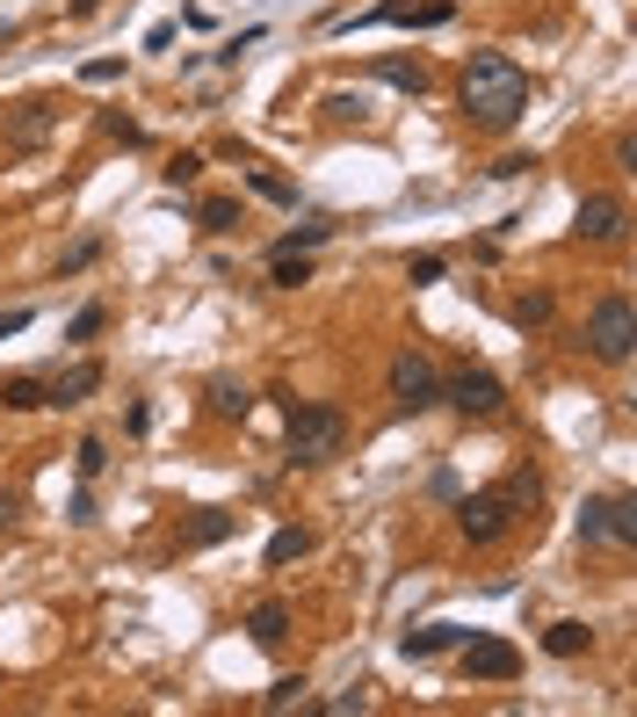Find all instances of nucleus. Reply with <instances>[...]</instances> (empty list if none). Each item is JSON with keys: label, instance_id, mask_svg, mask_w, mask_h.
<instances>
[{"label": "nucleus", "instance_id": "nucleus-11", "mask_svg": "<svg viewBox=\"0 0 637 717\" xmlns=\"http://www.w3.org/2000/svg\"><path fill=\"white\" fill-rule=\"evenodd\" d=\"M52 123H58V102H52V95L22 102V109H15V123H8V153H36V145L52 139Z\"/></svg>", "mask_w": 637, "mask_h": 717}, {"label": "nucleus", "instance_id": "nucleus-35", "mask_svg": "<svg viewBox=\"0 0 637 717\" xmlns=\"http://www.w3.org/2000/svg\"><path fill=\"white\" fill-rule=\"evenodd\" d=\"M254 44H261V30H240V36L218 52V66H240V52H254Z\"/></svg>", "mask_w": 637, "mask_h": 717}, {"label": "nucleus", "instance_id": "nucleus-29", "mask_svg": "<svg viewBox=\"0 0 637 717\" xmlns=\"http://www.w3.org/2000/svg\"><path fill=\"white\" fill-rule=\"evenodd\" d=\"M95 262H102V240H73L66 262H58V276H80V268H95Z\"/></svg>", "mask_w": 637, "mask_h": 717}, {"label": "nucleus", "instance_id": "nucleus-12", "mask_svg": "<svg viewBox=\"0 0 637 717\" xmlns=\"http://www.w3.org/2000/svg\"><path fill=\"white\" fill-rule=\"evenodd\" d=\"M44 391H52V406H87L95 391H102V363H73V369H58V377H44Z\"/></svg>", "mask_w": 637, "mask_h": 717}, {"label": "nucleus", "instance_id": "nucleus-10", "mask_svg": "<svg viewBox=\"0 0 637 717\" xmlns=\"http://www.w3.org/2000/svg\"><path fill=\"white\" fill-rule=\"evenodd\" d=\"M521 652L507 638H464V682H515Z\"/></svg>", "mask_w": 637, "mask_h": 717}, {"label": "nucleus", "instance_id": "nucleus-18", "mask_svg": "<svg viewBox=\"0 0 637 717\" xmlns=\"http://www.w3.org/2000/svg\"><path fill=\"white\" fill-rule=\"evenodd\" d=\"M196 225H204V232H240L246 225L240 196H204V203H196Z\"/></svg>", "mask_w": 637, "mask_h": 717}, {"label": "nucleus", "instance_id": "nucleus-23", "mask_svg": "<svg viewBox=\"0 0 637 717\" xmlns=\"http://www.w3.org/2000/svg\"><path fill=\"white\" fill-rule=\"evenodd\" d=\"M551 312H558V305H551V290H521V298H515V327H521V333L551 327Z\"/></svg>", "mask_w": 637, "mask_h": 717}, {"label": "nucleus", "instance_id": "nucleus-4", "mask_svg": "<svg viewBox=\"0 0 637 717\" xmlns=\"http://www.w3.org/2000/svg\"><path fill=\"white\" fill-rule=\"evenodd\" d=\"M384 385H392L398 413H428V406H442V369H435L420 349H398L392 369H384Z\"/></svg>", "mask_w": 637, "mask_h": 717}, {"label": "nucleus", "instance_id": "nucleus-16", "mask_svg": "<svg viewBox=\"0 0 637 717\" xmlns=\"http://www.w3.org/2000/svg\"><path fill=\"white\" fill-rule=\"evenodd\" d=\"M246 630H254V646H283V638H290V609H283V602H254Z\"/></svg>", "mask_w": 637, "mask_h": 717}, {"label": "nucleus", "instance_id": "nucleus-13", "mask_svg": "<svg viewBox=\"0 0 637 717\" xmlns=\"http://www.w3.org/2000/svg\"><path fill=\"white\" fill-rule=\"evenodd\" d=\"M370 73L398 95H428V66H420V58H370Z\"/></svg>", "mask_w": 637, "mask_h": 717}, {"label": "nucleus", "instance_id": "nucleus-33", "mask_svg": "<svg viewBox=\"0 0 637 717\" xmlns=\"http://www.w3.org/2000/svg\"><path fill=\"white\" fill-rule=\"evenodd\" d=\"M102 131H109L117 145H145V131H139L131 117H123V109H109V117H102Z\"/></svg>", "mask_w": 637, "mask_h": 717}, {"label": "nucleus", "instance_id": "nucleus-27", "mask_svg": "<svg viewBox=\"0 0 637 717\" xmlns=\"http://www.w3.org/2000/svg\"><path fill=\"white\" fill-rule=\"evenodd\" d=\"M246 181H254V196H268V203H290V210H297V189H290L283 175H268V167H254Z\"/></svg>", "mask_w": 637, "mask_h": 717}, {"label": "nucleus", "instance_id": "nucleus-41", "mask_svg": "<svg viewBox=\"0 0 637 717\" xmlns=\"http://www.w3.org/2000/svg\"><path fill=\"white\" fill-rule=\"evenodd\" d=\"M8 36H15V30H8V15H0V44H8Z\"/></svg>", "mask_w": 637, "mask_h": 717}, {"label": "nucleus", "instance_id": "nucleus-37", "mask_svg": "<svg viewBox=\"0 0 637 717\" xmlns=\"http://www.w3.org/2000/svg\"><path fill=\"white\" fill-rule=\"evenodd\" d=\"M355 710H370V696H362V688H348V696L327 703V717H355Z\"/></svg>", "mask_w": 637, "mask_h": 717}, {"label": "nucleus", "instance_id": "nucleus-20", "mask_svg": "<svg viewBox=\"0 0 637 717\" xmlns=\"http://www.w3.org/2000/svg\"><path fill=\"white\" fill-rule=\"evenodd\" d=\"M232 529H240V522H232L224 508H196V522H189V543H196V551H210V543H224Z\"/></svg>", "mask_w": 637, "mask_h": 717}, {"label": "nucleus", "instance_id": "nucleus-6", "mask_svg": "<svg viewBox=\"0 0 637 717\" xmlns=\"http://www.w3.org/2000/svg\"><path fill=\"white\" fill-rule=\"evenodd\" d=\"M442 406H457L464 420H493L499 406H507V391H499V377H493V369L457 363V369L442 377Z\"/></svg>", "mask_w": 637, "mask_h": 717}, {"label": "nucleus", "instance_id": "nucleus-21", "mask_svg": "<svg viewBox=\"0 0 637 717\" xmlns=\"http://www.w3.org/2000/svg\"><path fill=\"white\" fill-rule=\"evenodd\" d=\"M311 551V529H276L268 537V573H283V565H297Z\"/></svg>", "mask_w": 637, "mask_h": 717}, {"label": "nucleus", "instance_id": "nucleus-28", "mask_svg": "<svg viewBox=\"0 0 637 717\" xmlns=\"http://www.w3.org/2000/svg\"><path fill=\"white\" fill-rule=\"evenodd\" d=\"M160 175H167V189H189V181L204 175V153H174L167 167H160Z\"/></svg>", "mask_w": 637, "mask_h": 717}, {"label": "nucleus", "instance_id": "nucleus-1", "mask_svg": "<svg viewBox=\"0 0 637 717\" xmlns=\"http://www.w3.org/2000/svg\"><path fill=\"white\" fill-rule=\"evenodd\" d=\"M457 102H464V117L479 131H515L521 109H529V73L507 52H471L464 80H457Z\"/></svg>", "mask_w": 637, "mask_h": 717}, {"label": "nucleus", "instance_id": "nucleus-31", "mask_svg": "<svg viewBox=\"0 0 637 717\" xmlns=\"http://www.w3.org/2000/svg\"><path fill=\"white\" fill-rule=\"evenodd\" d=\"M327 117L333 123H362V117H370V102H362V95H327Z\"/></svg>", "mask_w": 637, "mask_h": 717}, {"label": "nucleus", "instance_id": "nucleus-3", "mask_svg": "<svg viewBox=\"0 0 637 717\" xmlns=\"http://www.w3.org/2000/svg\"><path fill=\"white\" fill-rule=\"evenodd\" d=\"M630 349H637V312L623 290H608V298L586 305V355L594 363H630Z\"/></svg>", "mask_w": 637, "mask_h": 717}, {"label": "nucleus", "instance_id": "nucleus-24", "mask_svg": "<svg viewBox=\"0 0 637 717\" xmlns=\"http://www.w3.org/2000/svg\"><path fill=\"white\" fill-rule=\"evenodd\" d=\"M327 218H305V225H290V232H283V240L276 246H268V254H311V246H319V240H327Z\"/></svg>", "mask_w": 637, "mask_h": 717}, {"label": "nucleus", "instance_id": "nucleus-39", "mask_svg": "<svg viewBox=\"0 0 637 717\" xmlns=\"http://www.w3.org/2000/svg\"><path fill=\"white\" fill-rule=\"evenodd\" d=\"M22 327H30V312H22V305H15V312H0V341H8V333H22Z\"/></svg>", "mask_w": 637, "mask_h": 717}, {"label": "nucleus", "instance_id": "nucleus-36", "mask_svg": "<svg viewBox=\"0 0 637 717\" xmlns=\"http://www.w3.org/2000/svg\"><path fill=\"white\" fill-rule=\"evenodd\" d=\"M499 493H507L515 508H521V500H536V472H515V478H507V486H499Z\"/></svg>", "mask_w": 637, "mask_h": 717}, {"label": "nucleus", "instance_id": "nucleus-34", "mask_svg": "<svg viewBox=\"0 0 637 717\" xmlns=\"http://www.w3.org/2000/svg\"><path fill=\"white\" fill-rule=\"evenodd\" d=\"M73 456H80V478H102V464H109L102 435H87V442H80V450H73Z\"/></svg>", "mask_w": 637, "mask_h": 717}, {"label": "nucleus", "instance_id": "nucleus-17", "mask_svg": "<svg viewBox=\"0 0 637 717\" xmlns=\"http://www.w3.org/2000/svg\"><path fill=\"white\" fill-rule=\"evenodd\" d=\"M586 646H594V630H586V624H572V616L543 630V652H551V660H580Z\"/></svg>", "mask_w": 637, "mask_h": 717}, {"label": "nucleus", "instance_id": "nucleus-7", "mask_svg": "<svg viewBox=\"0 0 637 717\" xmlns=\"http://www.w3.org/2000/svg\"><path fill=\"white\" fill-rule=\"evenodd\" d=\"M457 529H464V543H499L515 529V500L507 493H464L457 500Z\"/></svg>", "mask_w": 637, "mask_h": 717}, {"label": "nucleus", "instance_id": "nucleus-32", "mask_svg": "<svg viewBox=\"0 0 637 717\" xmlns=\"http://www.w3.org/2000/svg\"><path fill=\"white\" fill-rule=\"evenodd\" d=\"M80 80H87V88H109V80H123V58H87Z\"/></svg>", "mask_w": 637, "mask_h": 717}, {"label": "nucleus", "instance_id": "nucleus-25", "mask_svg": "<svg viewBox=\"0 0 637 717\" xmlns=\"http://www.w3.org/2000/svg\"><path fill=\"white\" fill-rule=\"evenodd\" d=\"M305 674H283V682L276 688H268V696H261V710H297V703H305Z\"/></svg>", "mask_w": 637, "mask_h": 717}, {"label": "nucleus", "instance_id": "nucleus-9", "mask_svg": "<svg viewBox=\"0 0 637 717\" xmlns=\"http://www.w3.org/2000/svg\"><path fill=\"white\" fill-rule=\"evenodd\" d=\"M623 225H630L623 196H580V210H572V240H580V246H608V240H623Z\"/></svg>", "mask_w": 637, "mask_h": 717}, {"label": "nucleus", "instance_id": "nucleus-8", "mask_svg": "<svg viewBox=\"0 0 637 717\" xmlns=\"http://www.w3.org/2000/svg\"><path fill=\"white\" fill-rule=\"evenodd\" d=\"M449 15H457L449 0H377V8H362V15H348L341 30H377V22H414V30H442Z\"/></svg>", "mask_w": 637, "mask_h": 717}, {"label": "nucleus", "instance_id": "nucleus-19", "mask_svg": "<svg viewBox=\"0 0 637 717\" xmlns=\"http://www.w3.org/2000/svg\"><path fill=\"white\" fill-rule=\"evenodd\" d=\"M0 406H8V413H36V406H52V391H44V377H8V385H0Z\"/></svg>", "mask_w": 637, "mask_h": 717}, {"label": "nucleus", "instance_id": "nucleus-5", "mask_svg": "<svg viewBox=\"0 0 637 717\" xmlns=\"http://www.w3.org/2000/svg\"><path fill=\"white\" fill-rule=\"evenodd\" d=\"M572 529H580V543H616V551H630V543H637V508H630V493H602V500H586Z\"/></svg>", "mask_w": 637, "mask_h": 717}, {"label": "nucleus", "instance_id": "nucleus-30", "mask_svg": "<svg viewBox=\"0 0 637 717\" xmlns=\"http://www.w3.org/2000/svg\"><path fill=\"white\" fill-rule=\"evenodd\" d=\"M442 254H414V262H406V276H414V290H428V283H442Z\"/></svg>", "mask_w": 637, "mask_h": 717}, {"label": "nucleus", "instance_id": "nucleus-15", "mask_svg": "<svg viewBox=\"0 0 637 717\" xmlns=\"http://www.w3.org/2000/svg\"><path fill=\"white\" fill-rule=\"evenodd\" d=\"M204 399H210V413H218V420H246V413H254V391L232 385V377H210Z\"/></svg>", "mask_w": 637, "mask_h": 717}, {"label": "nucleus", "instance_id": "nucleus-14", "mask_svg": "<svg viewBox=\"0 0 637 717\" xmlns=\"http://www.w3.org/2000/svg\"><path fill=\"white\" fill-rule=\"evenodd\" d=\"M471 630H457V624H420V630H406V660H435V652H449V646H464Z\"/></svg>", "mask_w": 637, "mask_h": 717}, {"label": "nucleus", "instance_id": "nucleus-26", "mask_svg": "<svg viewBox=\"0 0 637 717\" xmlns=\"http://www.w3.org/2000/svg\"><path fill=\"white\" fill-rule=\"evenodd\" d=\"M102 327H109V305H80V312H73V327H66V341H95Z\"/></svg>", "mask_w": 637, "mask_h": 717}, {"label": "nucleus", "instance_id": "nucleus-22", "mask_svg": "<svg viewBox=\"0 0 637 717\" xmlns=\"http://www.w3.org/2000/svg\"><path fill=\"white\" fill-rule=\"evenodd\" d=\"M268 283H276V290H305L311 283V254H268Z\"/></svg>", "mask_w": 637, "mask_h": 717}, {"label": "nucleus", "instance_id": "nucleus-40", "mask_svg": "<svg viewBox=\"0 0 637 717\" xmlns=\"http://www.w3.org/2000/svg\"><path fill=\"white\" fill-rule=\"evenodd\" d=\"M66 8H73V15H80V22H87V15H95V8H102V0H66Z\"/></svg>", "mask_w": 637, "mask_h": 717}, {"label": "nucleus", "instance_id": "nucleus-38", "mask_svg": "<svg viewBox=\"0 0 637 717\" xmlns=\"http://www.w3.org/2000/svg\"><path fill=\"white\" fill-rule=\"evenodd\" d=\"M529 167H536L529 153H507V159H499V167H493V175H499V181H515V175H529Z\"/></svg>", "mask_w": 637, "mask_h": 717}, {"label": "nucleus", "instance_id": "nucleus-2", "mask_svg": "<svg viewBox=\"0 0 637 717\" xmlns=\"http://www.w3.org/2000/svg\"><path fill=\"white\" fill-rule=\"evenodd\" d=\"M283 450H290V464H333L341 456V442H348V420H341V406H327V399H283Z\"/></svg>", "mask_w": 637, "mask_h": 717}]
</instances>
